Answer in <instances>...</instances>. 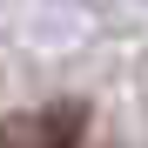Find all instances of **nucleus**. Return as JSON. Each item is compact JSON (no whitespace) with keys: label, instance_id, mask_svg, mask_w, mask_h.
<instances>
[{"label":"nucleus","instance_id":"nucleus-1","mask_svg":"<svg viewBox=\"0 0 148 148\" xmlns=\"http://www.w3.org/2000/svg\"><path fill=\"white\" fill-rule=\"evenodd\" d=\"M81 135H88V108L81 101H54L34 121V148H81Z\"/></svg>","mask_w":148,"mask_h":148}]
</instances>
